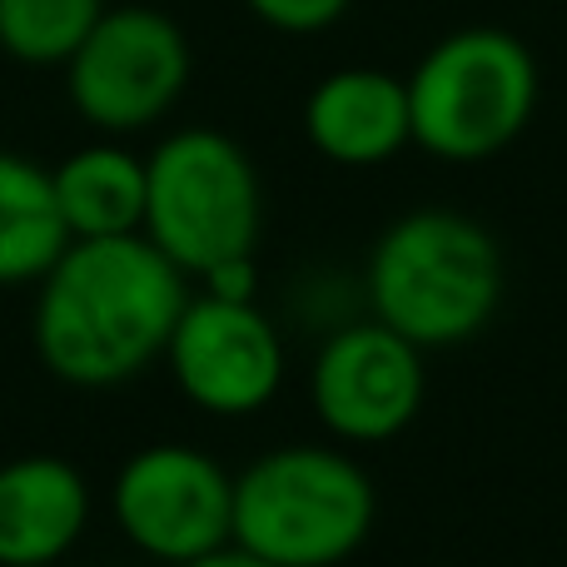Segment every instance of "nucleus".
<instances>
[{
	"mask_svg": "<svg viewBox=\"0 0 567 567\" xmlns=\"http://www.w3.org/2000/svg\"><path fill=\"white\" fill-rule=\"evenodd\" d=\"M105 0H0V55L30 70H65Z\"/></svg>",
	"mask_w": 567,
	"mask_h": 567,
	"instance_id": "nucleus-14",
	"label": "nucleus"
},
{
	"mask_svg": "<svg viewBox=\"0 0 567 567\" xmlns=\"http://www.w3.org/2000/svg\"><path fill=\"white\" fill-rule=\"evenodd\" d=\"M413 145L443 165H483L503 155L543 95V75L523 35L503 25H463L439 35L403 75Z\"/></svg>",
	"mask_w": 567,
	"mask_h": 567,
	"instance_id": "nucleus-4",
	"label": "nucleus"
},
{
	"mask_svg": "<svg viewBox=\"0 0 567 567\" xmlns=\"http://www.w3.org/2000/svg\"><path fill=\"white\" fill-rule=\"evenodd\" d=\"M265 185L235 135L209 125L169 130L145 155V229L175 269L199 279L225 259L255 255Z\"/></svg>",
	"mask_w": 567,
	"mask_h": 567,
	"instance_id": "nucleus-5",
	"label": "nucleus"
},
{
	"mask_svg": "<svg viewBox=\"0 0 567 567\" xmlns=\"http://www.w3.org/2000/svg\"><path fill=\"white\" fill-rule=\"evenodd\" d=\"M185 303L189 275L145 235L70 239L35 284L30 343L70 389H120L165 359Z\"/></svg>",
	"mask_w": 567,
	"mask_h": 567,
	"instance_id": "nucleus-1",
	"label": "nucleus"
},
{
	"mask_svg": "<svg viewBox=\"0 0 567 567\" xmlns=\"http://www.w3.org/2000/svg\"><path fill=\"white\" fill-rule=\"evenodd\" d=\"M199 293H215V299H255L259 293L255 255H239V259H225V265L205 269V275H199Z\"/></svg>",
	"mask_w": 567,
	"mask_h": 567,
	"instance_id": "nucleus-16",
	"label": "nucleus"
},
{
	"mask_svg": "<svg viewBox=\"0 0 567 567\" xmlns=\"http://www.w3.org/2000/svg\"><path fill=\"white\" fill-rule=\"evenodd\" d=\"M503 249L463 209L423 205L399 215L363 259V303L409 343L458 349L493 323L503 303Z\"/></svg>",
	"mask_w": 567,
	"mask_h": 567,
	"instance_id": "nucleus-2",
	"label": "nucleus"
},
{
	"mask_svg": "<svg viewBox=\"0 0 567 567\" xmlns=\"http://www.w3.org/2000/svg\"><path fill=\"white\" fill-rule=\"evenodd\" d=\"M429 399L423 349L373 313L333 323L309 363V409L329 443L379 449L393 443Z\"/></svg>",
	"mask_w": 567,
	"mask_h": 567,
	"instance_id": "nucleus-8",
	"label": "nucleus"
},
{
	"mask_svg": "<svg viewBox=\"0 0 567 567\" xmlns=\"http://www.w3.org/2000/svg\"><path fill=\"white\" fill-rule=\"evenodd\" d=\"M110 518L140 558L185 567L235 543V473L195 443H145L110 478Z\"/></svg>",
	"mask_w": 567,
	"mask_h": 567,
	"instance_id": "nucleus-7",
	"label": "nucleus"
},
{
	"mask_svg": "<svg viewBox=\"0 0 567 567\" xmlns=\"http://www.w3.org/2000/svg\"><path fill=\"white\" fill-rule=\"evenodd\" d=\"M165 369L185 403L209 419H255L279 399L289 349L259 299L189 293L165 343Z\"/></svg>",
	"mask_w": 567,
	"mask_h": 567,
	"instance_id": "nucleus-9",
	"label": "nucleus"
},
{
	"mask_svg": "<svg viewBox=\"0 0 567 567\" xmlns=\"http://www.w3.org/2000/svg\"><path fill=\"white\" fill-rule=\"evenodd\" d=\"M70 239H120L145 229V155L120 140L80 145L50 169Z\"/></svg>",
	"mask_w": 567,
	"mask_h": 567,
	"instance_id": "nucleus-12",
	"label": "nucleus"
},
{
	"mask_svg": "<svg viewBox=\"0 0 567 567\" xmlns=\"http://www.w3.org/2000/svg\"><path fill=\"white\" fill-rule=\"evenodd\" d=\"M185 567H269V563L255 558V553H245L239 543H229V548L205 553V558H195V563H185Z\"/></svg>",
	"mask_w": 567,
	"mask_h": 567,
	"instance_id": "nucleus-17",
	"label": "nucleus"
},
{
	"mask_svg": "<svg viewBox=\"0 0 567 567\" xmlns=\"http://www.w3.org/2000/svg\"><path fill=\"white\" fill-rule=\"evenodd\" d=\"M65 245L70 229L60 219L50 169L20 150H0V289L40 284Z\"/></svg>",
	"mask_w": 567,
	"mask_h": 567,
	"instance_id": "nucleus-13",
	"label": "nucleus"
},
{
	"mask_svg": "<svg viewBox=\"0 0 567 567\" xmlns=\"http://www.w3.org/2000/svg\"><path fill=\"white\" fill-rule=\"evenodd\" d=\"M245 6L259 25L279 30V35H319L349 16L353 0H245Z\"/></svg>",
	"mask_w": 567,
	"mask_h": 567,
	"instance_id": "nucleus-15",
	"label": "nucleus"
},
{
	"mask_svg": "<svg viewBox=\"0 0 567 567\" xmlns=\"http://www.w3.org/2000/svg\"><path fill=\"white\" fill-rule=\"evenodd\" d=\"M303 140L339 169H379L413 145L409 85L379 65H343L303 95Z\"/></svg>",
	"mask_w": 567,
	"mask_h": 567,
	"instance_id": "nucleus-10",
	"label": "nucleus"
},
{
	"mask_svg": "<svg viewBox=\"0 0 567 567\" xmlns=\"http://www.w3.org/2000/svg\"><path fill=\"white\" fill-rule=\"evenodd\" d=\"M189 70L195 50L175 16L155 6H105L95 30L65 60V100L100 135H140L179 105Z\"/></svg>",
	"mask_w": 567,
	"mask_h": 567,
	"instance_id": "nucleus-6",
	"label": "nucleus"
},
{
	"mask_svg": "<svg viewBox=\"0 0 567 567\" xmlns=\"http://www.w3.org/2000/svg\"><path fill=\"white\" fill-rule=\"evenodd\" d=\"M373 518V478L343 443H279L235 473V543L269 567L349 563Z\"/></svg>",
	"mask_w": 567,
	"mask_h": 567,
	"instance_id": "nucleus-3",
	"label": "nucleus"
},
{
	"mask_svg": "<svg viewBox=\"0 0 567 567\" xmlns=\"http://www.w3.org/2000/svg\"><path fill=\"white\" fill-rule=\"evenodd\" d=\"M95 488L60 453L0 463V567H60L90 533Z\"/></svg>",
	"mask_w": 567,
	"mask_h": 567,
	"instance_id": "nucleus-11",
	"label": "nucleus"
}]
</instances>
